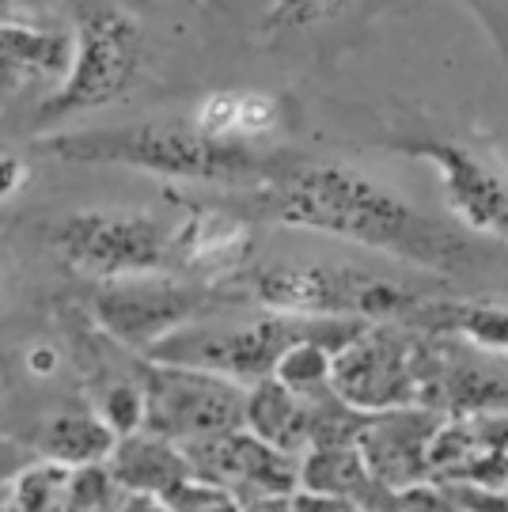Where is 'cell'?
Wrapping results in <instances>:
<instances>
[{
    "instance_id": "obj_19",
    "label": "cell",
    "mask_w": 508,
    "mask_h": 512,
    "mask_svg": "<svg viewBox=\"0 0 508 512\" xmlns=\"http://www.w3.org/2000/svg\"><path fill=\"white\" fill-rule=\"evenodd\" d=\"M330 368H334V349L323 338H300L281 353L273 380H281L304 399H319L330 391Z\"/></svg>"
},
{
    "instance_id": "obj_2",
    "label": "cell",
    "mask_w": 508,
    "mask_h": 512,
    "mask_svg": "<svg viewBox=\"0 0 508 512\" xmlns=\"http://www.w3.org/2000/svg\"><path fill=\"white\" fill-rule=\"evenodd\" d=\"M35 152L69 160V164L133 167L160 179L182 183L247 186L266 183L281 156L258 152L243 137H217L201 126H164V122H137L122 129H76L38 137Z\"/></svg>"
},
{
    "instance_id": "obj_6",
    "label": "cell",
    "mask_w": 508,
    "mask_h": 512,
    "mask_svg": "<svg viewBox=\"0 0 508 512\" xmlns=\"http://www.w3.org/2000/svg\"><path fill=\"white\" fill-rule=\"evenodd\" d=\"M141 387H145V429L175 440L179 448L243 429L247 387L228 376L148 361L141 372Z\"/></svg>"
},
{
    "instance_id": "obj_12",
    "label": "cell",
    "mask_w": 508,
    "mask_h": 512,
    "mask_svg": "<svg viewBox=\"0 0 508 512\" xmlns=\"http://www.w3.org/2000/svg\"><path fill=\"white\" fill-rule=\"evenodd\" d=\"M182 452L190 456L194 475L220 482L228 490L251 486L258 494L273 497V494H289V490L300 486V459L270 448L266 440L254 437L247 425L232 429V433H220L213 440L190 444Z\"/></svg>"
},
{
    "instance_id": "obj_7",
    "label": "cell",
    "mask_w": 508,
    "mask_h": 512,
    "mask_svg": "<svg viewBox=\"0 0 508 512\" xmlns=\"http://www.w3.org/2000/svg\"><path fill=\"white\" fill-rule=\"evenodd\" d=\"M201 300H205V289L179 281L167 270H152V274L99 281L91 311H95V323L107 330L114 342L148 353L152 346H160L167 334L194 323Z\"/></svg>"
},
{
    "instance_id": "obj_13",
    "label": "cell",
    "mask_w": 508,
    "mask_h": 512,
    "mask_svg": "<svg viewBox=\"0 0 508 512\" xmlns=\"http://www.w3.org/2000/svg\"><path fill=\"white\" fill-rule=\"evenodd\" d=\"M107 471L114 475L122 494L167 497L179 482L194 475L190 456L175 440L160 437L152 429H137L129 437H118L107 459Z\"/></svg>"
},
{
    "instance_id": "obj_17",
    "label": "cell",
    "mask_w": 508,
    "mask_h": 512,
    "mask_svg": "<svg viewBox=\"0 0 508 512\" xmlns=\"http://www.w3.org/2000/svg\"><path fill=\"white\" fill-rule=\"evenodd\" d=\"M73 61V35L0 23V73L65 76Z\"/></svg>"
},
{
    "instance_id": "obj_4",
    "label": "cell",
    "mask_w": 508,
    "mask_h": 512,
    "mask_svg": "<svg viewBox=\"0 0 508 512\" xmlns=\"http://www.w3.org/2000/svg\"><path fill=\"white\" fill-rule=\"evenodd\" d=\"M251 293L258 304L285 315H349V319H395L421 311L425 300L402 289L399 281L349 270V266H270L254 274Z\"/></svg>"
},
{
    "instance_id": "obj_21",
    "label": "cell",
    "mask_w": 508,
    "mask_h": 512,
    "mask_svg": "<svg viewBox=\"0 0 508 512\" xmlns=\"http://www.w3.org/2000/svg\"><path fill=\"white\" fill-rule=\"evenodd\" d=\"M122 501V490L107 463L95 467H73L65 478V512H114Z\"/></svg>"
},
{
    "instance_id": "obj_14",
    "label": "cell",
    "mask_w": 508,
    "mask_h": 512,
    "mask_svg": "<svg viewBox=\"0 0 508 512\" xmlns=\"http://www.w3.org/2000/svg\"><path fill=\"white\" fill-rule=\"evenodd\" d=\"M243 425L258 440H266L270 448L300 459L315 437V403L270 376V380H258L247 387Z\"/></svg>"
},
{
    "instance_id": "obj_28",
    "label": "cell",
    "mask_w": 508,
    "mask_h": 512,
    "mask_svg": "<svg viewBox=\"0 0 508 512\" xmlns=\"http://www.w3.org/2000/svg\"><path fill=\"white\" fill-rule=\"evenodd\" d=\"M4 8H8V0H0V12H4Z\"/></svg>"
},
{
    "instance_id": "obj_24",
    "label": "cell",
    "mask_w": 508,
    "mask_h": 512,
    "mask_svg": "<svg viewBox=\"0 0 508 512\" xmlns=\"http://www.w3.org/2000/svg\"><path fill=\"white\" fill-rule=\"evenodd\" d=\"M345 0H273L270 12H266V31L273 35H285L296 27H311L319 19L334 16Z\"/></svg>"
},
{
    "instance_id": "obj_26",
    "label": "cell",
    "mask_w": 508,
    "mask_h": 512,
    "mask_svg": "<svg viewBox=\"0 0 508 512\" xmlns=\"http://www.w3.org/2000/svg\"><path fill=\"white\" fill-rule=\"evenodd\" d=\"M114 512H167V505L160 497H141V494H122Z\"/></svg>"
},
{
    "instance_id": "obj_3",
    "label": "cell",
    "mask_w": 508,
    "mask_h": 512,
    "mask_svg": "<svg viewBox=\"0 0 508 512\" xmlns=\"http://www.w3.org/2000/svg\"><path fill=\"white\" fill-rule=\"evenodd\" d=\"M141 57H145V31L137 19L110 4L88 8L76 23L69 73L61 88L38 107V122L54 126L122 99L137 80Z\"/></svg>"
},
{
    "instance_id": "obj_11",
    "label": "cell",
    "mask_w": 508,
    "mask_h": 512,
    "mask_svg": "<svg viewBox=\"0 0 508 512\" xmlns=\"http://www.w3.org/2000/svg\"><path fill=\"white\" fill-rule=\"evenodd\" d=\"M436 429H440V418L433 410L399 406L383 414H364L353 444L376 486L414 490L429 478V444Z\"/></svg>"
},
{
    "instance_id": "obj_9",
    "label": "cell",
    "mask_w": 508,
    "mask_h": 512,
    "mask_svg": "<svg viewBox=\"0 0 508 512\" xmlns=\"http://www.w3.org/2000/svg\"><path fill=\"white\" fill-rule=\"evenodd\" d=\"M406 156L425 160L440 175L444 202L471 232L508 239V167L490 152L455 141H406Z\"/></svg>"
},
{
    "instance_id": "obj_10",
    "label": "cell",
    "mask_w": 508,
    "mask_h": 512,
    "mask_svg": "<svg viewBox=\"0 0 508 512\" xmlns=\"http://www.w3.org/2000/svg\"><path fill=\"white\" fill-rule=\"evenodd\" d=\"M429 478L508 490V410H474L440 421L429 444Z\"/></svg>"
},
{
    "instance_id": "obj_20",
    "label": "cell",
    "mask_w": 508,
    "mask_h": 512,
    "mask_svg": "<svg viewBox=\"0 0 508 512\" xmlns=\"http://www.w3.org/2000/svg\"><path fill=\"white\" fill-rule=\"evenodd\" d=\"M440 315H444L440 327L459 330L474 346L508 353V308H493V304H459V308H448V304H440Z\"/></svg>"
},
{
    "instance_id": "obj_15",
    "label": "cell",
    "mask_w": 508,
    "mask_h": 512,
    "mask_svg": "<svg viewBox=\"0 0 508 512\" xmlns=\"http://www.w3.org/2000/svg\"><path fill=\"white\" fill-rule=\"evenodd\" d=\"M247 258V228L243 220L228 217L220 209H198L182 228H175L171 243V270L224 277L239 270Z\"/></svg>"
},
{
    "instance_id": "obj_16",
    "label": "cell",
    "mask_w": 508,
    "mask_h": 512,
    "mask_svg": "<svg viewBox=\"0 0 508 512\" xmlns=\"http://www.w3.org/2000/svg\"><path fill=\"white\" fill-rule=\"evenodd\" d=\"M118 444V433L107 421L99 418V410H76V414H57L54 421H46L42 429V456L61 467H95L107 463L110 452Z\"/></svg>"
},
{
    "instance_id": "obj_5",
    "label": "cell",
    "mask_w": 508,
    "mask_h": 512,
    "mask_svg": "<svg viewBox=\"0 0 508 512\" xmlns=\"http://www.w3.org/2000/svg\"><path fill=\"white\" fill-rule=\"evenodd\" d=\"M175 228L141 209H80L54 228L65 266L95 281L171 270Z\"/></svg>"
},
{
    "instance_id": "obj_8",
    "label": "cell",
    "mask_w": 508,
    "mask_h": 512,
    "mask_svg": "<svg viewBox=\"0 0 508 512\" xmlns=\"http://www.w3.org/2000/svg\"><path fill=\"white\" fill-rule=\"evenodd\" d=\"M330 391L361 414L414 406L425 395L421 349L402 342L391 330L368 327L357 342L334 353Z\"/></svg>"
},
{
    "instance_id": "obj_18",
    "label": "cell",
    "mask_w": 508,
    "mask_h": 512,
    "mask_svg": "<svg viewBox=\"0 0 508 512\" xmlns=\"http://www.w3.org/2000/svg\"><path fill=\"white\" fill-rule=\"evenodd\" d=\"M300 486L311 494L353 501L376 482L368 475L357 444H311L300 456Z\"/></svg>"
},
{
    "instance_id": "obj_1",
    "label": "cell",
    "mask_w": 508,
    "mask_h": 512,
    "mask_svg": "<svg viewBox=\"0 0 508 512\" xmlns=\"http://www.w3.org/2000/svg\"><path fill=\"white\" fill-rule=\"evenodd\" d=\"M262 186V209L277 224L349 239L433 274H459L471 266V243L459 232L345 164L281 156Z\"/></svg>"
},
{
    "instance_id": "obj_23",
    "label": "cell",
    "mask_w": 508,
    "mask_h": 512,
    "mask_svg": "<svg viewBox=\"0 0 508 512\" xmlns=\"http://www.w3.org/2000/svg\"><path fill=\"white\" fill-rule=\"evenodd\" d=\"M99 418L107 421L118 437H129L137 429H145V387L141 384H114L107 387Z\"/></svg>"
},
{
    "instance_id": "obj_27",
    "label": "cell",
    "mask_w": 508,
    "mask_h": 512,
    "mask_svg": "<svg viewBox=\"0 0 508 512\" xmlns=\"http://www.w3.org/2000/svg\"><path fill=\"white\" fill-rule=\"evenodd\" d=\"M54 365H57V357L50 349H35V353H31V368H35V372H54Z\"/></svg>"
},
{
    "instance_id": "obj_22",
    "label": "cell",
    "mask_w": 508,
    "mask_h": 512,
    "mask_svg": "<svg viewBox=\"0 0 508 512\" xmlns=\"http://www.w3.org/2000/svg\"><path fill=\"white\" fill-rule=\"evenodd\" d=\"M167 505V512H243L236 490L209 482L201 475H190L186 482H179L167 497H160Z\"/></svg>"
},
{
    "instance_id": "obj_25",
    "label": "cell",
    "mask_w": 508,
    "mask_h": 512,
    "mask_svg": "<svg viewBox=\"0 0 508 512\" xmlns=\"http://www.w3.org/2000/svg\"><path fill=\"white\" fill-rule=\"evenodd\" d=\"M23 175H27L23 160H19V156H4V152H0V198L16 194L19 186H23Z\"/></svg>"
}]
</instances>
